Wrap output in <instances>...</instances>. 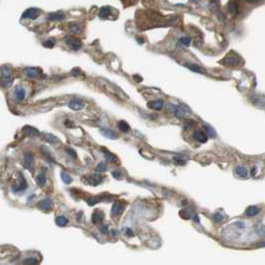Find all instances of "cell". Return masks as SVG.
I'll use <instances>...</instances> for the list:
<instances>
[{
	"label": "cell",
	"instance_id": "277c9868",
	"mask_svg": "<svg viewBox=\"0 0 265 265\" xmlns=\"http://www.w3.org/2000/svg\"><path fill=\"white\" fill-rule=\"evenodd\" d=\"M69 107L72 110H75V111H79V110H82L83 108L85 107V103L83 102L81 99L75 98L69 103Z\"/></svg>",
	"mask_w": 265,
	"mask_h": 265
},
{
	"label": "cell",
	"instance_id": "3957f363",
	"mask_svg": "<svg viewBox=\"0 0 265 265\" xmlns=\"http://www.w3.org/2000/svg\"><path fill=\"white\" fill-rule=\"evenodd\" d=\"M65 42H66V44L69 45L73 50H79V49L81 48V46H82V43H81L80 40L78 39V38H75V37L65 38Z\"/></svg>",
	"mask_w": 265,
	"mask_h": 265
},
{
	"label": "cell",
	"instance_id": "6da1fadb",
	"mask_svg": "<svg viewBox=\"0 0 265 265\" xmlns=\"http://www.w3.org/2000/svg\"><path fill=\"white\" fill-rule=\"evenodd\" d=\"M2 71V82L5 87H9L12 83V73H11V69L8 66H3L1 68Z\"/></svg>",
	"mask_w": 265,
	"mask_h": 265
},
{
	"label": "cell",
	"instance_id": "4dcf8cb0",
	"mask_svg": "<svg viewBox=\"0 0 265 265\" xmlns=\"http://www.w3.org/2000/svg\"><path fill=\"white\" fill-rule=\"evenodd\" d=\"M61 176H62L63 181H64L65 183H67V185H69V183H72V178L70 177V176H68V174H65V172H62V174H61Z\"/></svg>",
	"mask_w": 265,
	"mask_h": 265
},
{
	"label": "cell",
	"instance_id": "ee69618b",
	"mask_svg": "<svg viewBox=\"0 0 265 265\" xmlns=\"http://www.w3.org/2000/svg\"><path fill=\"white\" fill-rule=\"evenodd\" d=\"M194 220L196 221V222H199V219H198V216H197V215H195V216L194 217Z\"/></svg>",
	"mask_w": 265,
	"mask_h": 265
},
{
	"label": "cell",
	"instance_id": "ffe728a7",
	"mask_svg": "<svg viewBox=\"0 0 265 265\" xmlns=\"http://www.w3.org/2000/svg\"><path fill=\"white\" fill-rule=\"evenodd\" d=\"M258 212H259V208L257 206H253V205L249 206V207H247V209L245 210V214L247 216H254Z\"/></svg>",
	"mask_w": 265,
	"mask_h": 265
},
{
	"label": "cell",
	"instance_id": "1f68e13d",
	"mask_svg": "<svg viewBox=\"0 0 265 265\" xmlns=\"http://www.w3.org/2000/svg\"><path fill=\"white\" fill-rule=\"evenodd\" d=\"M179 42H181L183 45H185V46H189L190 45V42H192V39H190L189 37H183L181 38V40H179Z\"/></svg>",
	"mask_w": 265,
	"mask_h": 265
},
{
	"label": "cell",
	"instance_id": "603a6c76",
	"mask_svg": "<svg viewBox=\"0 0 265 265\" xmlns=\"http://www.w3.org/2000/svg\"><path fill=\"white\" fill-rule=\"evenodd\" d=\"M110 13H111V8L105 6V7L101 8L100 12H99V16L101 18H107L110 15Z\"/></svg>",
	"mask_w": 265,
	"mask_h": 265
},
{
	"label": "cell",
	"instance_id": "30bf717a",
	"mask_svg": "<svg viewBox=\"0 0 265 265\" xmlns=\"http://www.w3.org/2000/svg\"><path fill=\"white\" fill-rule=\"evenodd\" d=\"M148 107L154 111H159L163 109V102L161 100H157V101H150L148 103Z\"/></svg>",
	"mask_w": 265,
	"mask_h": 265
},
{
	"label": "cell",
	"instance_id": "5bb4252c",
	"mask_svg": "<svg viewBox=\"0 0 265 265\" xmlns=\"http://www.w3.org/2000/svg\"><path fill=\"white\" fill-rule=\"evenodd\" d=\"M227 8H228V11H229L232 15L238 14V4H237L235 1H233V0H230V1L228 2Z\"/></svg>",
	"mask_w": 265,
	"mask_h": 265
},
{
	"label": "cell",
	"instance_id": "7a4b0ae2",
	"mask_svg": "<svg viewBox=\"0 0 265 265\" xmlns=\"http://www.w3.org/2000/svg\"><path fill=\"white\" fill-rule=\"evenodd\" d=\"M170 109L172 110V113H174L177 118H183L186 111H187L188 113H190V109L187 106H185V105H183V106H174V105H170Z\"/></svg>",
	"mask_w": 265,
	"mask_h": 265
},
{
	"label": "cell",
	"instance_id": "f1b7e54d",
	"mask_svg": "<svg viewBox=\"0 0 265 265\" xmlns=\"http://www.w3.org/2000/svg\"><path fill=\"white\" fill-rule=\"evenodd\" d=\"M46 138H47V141H48L49 143H52V145H56V143H59V140H58L55 136H53V135H47Z\"/></svg>",
	"mask_w": 265,
	"mask_h": 265
},
{
	"label": "cell",
	"instance_id": "7bdbcfd3",
	"mask_svg": "<svg viewBox=\"0 0 265 265\" xmlns=\"http://www.w3.org/2000/svg\"><path fill=\"white\" fill-rule=\"evenodd\" d=\"M111 233H112V236H116L117 233H118V231H117V230H112Z\"/></svg>",
	"mask_w": 265,
	"mask_h": 265
},
{
	"label": "cell",
	"instance_id": "8992f818",
	"mask_svg": "<svg viewBox=\"0 0 265 265\" xmlns=\"http://www.w3.org/2000/svg\"><path fill=\"white\" fill-rule=\"evenodd\" d=\"M104 217H105V214L102 210L96 209L95 211L93 212V215H92V221H93L94 223H100V222H102L104 220Z\"/></svg>",
	"mask_w": 265,
	"mask_h": 265
},
{
	"label": "cell",
	"instance_id": "7402d4cb",
	"mask_svg": "<svg viewBox=\"0 0 265 265\" xmlns=\"http://www.w3.org/2000/svg\"><path fill=\"white\" fill-rule=\"evenodd\" d=\"M15 97H16L17 101H22L25 98V90L23 88H17L16 92H15Z\"/></svg>",
	"mask_w": 265,
	"mask_h": 265
},
{
	"label": "cell",
	"instance_id": "f35d334b",
	"mask_svg": "<svg viewBox=\"0 0 265 265\" xmlns=\"http://www.w3.org/2000/svg\"><path fill=\"white\" fill-rule=\"evenodd\" d=\"M174 159L176 161H177V163H181V165H185V161L183 159V158H181V157H176V158H174Z\"/></svg>",
	"mask_w": 265,
	"mask_h": 265
},
{
	"label": "cell",
	"instance_id": "ba28073f",
	"mask_svg": "<svg viewBox=\"0 0 265 265\" xmlns=\"http://www.w3.org/2000/svg\"><path fill=\"white\" fill-rule=\"evenodd\" d=\"M123 210H124V205H123V203L117 201V203H114L113 207H112L111 214L113 215V216H118V215H120L121 213L123 212Z\"/></svg>",
	"mask_w": 265,
	"mask_h": 265
},
{
	"label": "cell",
	"instance_id": "836d02e7",
	"mask_svg": "<svg viewBox=\"0 0 265 265\" xmlns=\"http://www.w3.org/2000/svg\"><path fill=\"white\" fill-rule=\"evenodd\" d=\"M112 176L115 177V178H120V177L122 176V172H121L120 170H113V172H112Z\"/></svg>",
	"mask_w": 265,
	"mask_h": 265
},
{
	"label": "cell",
	"instance_id": "44dd1931",
	"mask_svg": "<svg viewBox=\"0 0 265 265\" xmlns=\"http://www.w3.org/2000/svg\"><path fill=\"white\" fill-rule=\"evenodd\" d=\"M235 172H236V174L240 177H246L248 174V170H246L244 167H237L236 170H235Z\"/></svg>",
	"mask_w": 265,
	"mask_h": 265
},
{
	"label": "cell",
	"instance_id": "5b68a950",
	"mask_svg": "<svg viewBox=\"0 0 265 265\" xmlns=\"http://www.w3.org/2000/svg\"><path fill=\"white\" fill-rule=\"evenodd\" d=\"M102 181H103V177L98 176V174H90V176H87V183L93 186L98 185Z\"/></svg>",
	"mask_w": 265,
	"mask_h": 265
},
{
	"label": "cell",
	"instance_id": "8d00e7d4",
	"mask_svg": "<svg viewBox=\"0 0 265 265\" xmlns=\"http://www.w3.org/2000/svg\"><path fill=\"white\" fill-rule=\"evenodd\" d=\"M183 212H185V215H183V218H185V219H188L190 217V209H183V210H181Z\"/></svg>",
	"mask_w": 265,
	"mask_h": 265
},
{
	"label": "cell",
	"instance_id": "d4e9b609",
	"mask_svg": "<svg viewBox=\"0 0 265 265\" xmlns=\"http://www.w3.org/2000/svg\"><path fill=\"white\" fill-rule=\"evenodd\" d=\"M68 218H66L65 216H57L56 217V224L59 226H65L68 224Z\"/></svg>",
	"mask_w": 265,
	"mask_h": 265
},
{
	"label": "cell",
	"instance_id": "e0dca14e",
	"mask_svg": "<svg viewBox=\"0 0 265 265\" xmlns=\"http://www.w3.org/2000/svg\"><path fill=\"white\" fill-rule=\"evenodd\" d=\"M49 20H52V21H59V20L64 19V14L62 12H56V13H51L48 16Z\"/></svg>",
	"mask_w": 265,
	"mask_h": 265
},
{
	"label": "cell",
	"instance_id": "d590c367",
	"mask_svg": "<svg viewBox=\"0 0 265 265\" xmlns=\"http://www.w3.org/2000/svg\"><path fill=\"white\" fill-rule=\"evenodd\" d=\"M71 30L73 31L74 33H80L81 28L78 24H73V27H71Z\"/></svg>",
	"mask_w": 265,
	"mask_h": 265
},
{
	"label": "cell",
	"instance_id": "83f0119b",
	"mask_svg": "<svg viewBox=\"0 0 265 265\" xmlns=\"http://www.w3.org/2000/svg\"><path fill=\"white\" fill-rule=\"evenodd\" d=\"M96 172H104L107 170V165L106 163H100L99 165H97V168H96Z\"/></svg>",
	"mask_w": 265,
	"mask_h": 265
},
{
	"label": "cell",
	"instance_id": "b9f144b4",
	"mask_svg": "<svg viewBox=\"0 0 265 265\" xmlns=\"http://www.w3.org/2000/svg\"><path fill=\"white\" fill-rule=\"evenodd\" d=\"M247 2H250V3H258V2H261L263 0H246Z\"/></svg>",
	"mask_w": 265,
	"mask_h": 265
},
{
	"label": "cell",
	"instance_id": "4fadbf2b",
	"mask_svg": "<svg viewBox=\"0 0 265 265\" xmlns=\"http://www.w3.org/2000/svg\"><path fill=\"white\" fill-rule=\"evenodd\" d=\"M101 134L108 139H111V140H116V139H118V135H117L115 131H113V130L102 129L101 130Z\"/></svg>",
	"mask_w": 265,
	"mask_h": 265
},
{
	"label": "cell",
	"instance_id": "d6986e66",
	"mask_svg": "<svg viewBox=\"0 0 265 265\" xmlns=\"http://www.w3.org/2000/svg\"><path fill=\"white\" fill-rule=\"evenodd\" d=\"M26 73H27V75H28L29 77L36 78V77H38V76L40 75L41 71H40L39 69H37V68H29V69H27V70H26Z\"/></svg>",
	"mask_w": 265,
	"mask_h": 265
},
{
	"label": "cell",
	"instance_id": "52a82bcc",
	"mask_svg": "<svg viewBox=\"0 0 265 265\" xmlns=\"http://www.w3.org/2000/svg\"><path fill=\"white\" fill-rule=\"evenodd\" d=\"M225 65L227 66H236L239 64V58L237 56H227V57L224 58V60L222 61Z\"/></svg>",
	"mask_w": 265,
	"mask_h": 265
},
{
	"label": "cell",
	"instance_id": "60d3db41",
	"mask_svg": "<svg viewBox=\"0 0 265 265\" xmlns=\"http://www.w3.org/2000/svg\"><path fill=\"white\" fill-rule=\"evenodd\" d=\"M126 232H127V235H128V236H132V231L131 229H130V228H127Z\"/></svg>",
	"mask_w": 265,
	"mask_h": 265
},
{
	"label": "cell",
	"instance_id": "8fae6325",
	"mask_svg": "<svg viewBox=\"0 0 265 265\" xmlns=\"http://www.w3.org/2000/svg\"><path fill=\"white\" fill-rule=\"evenodd\" d=\"M194 139L199 143H206L207 141V135L203 131H195L194 134Z\"/></svg>",
	"mask_w": 265,
	"mask_h": 265
},
{
	"label": "cell",
	"instance_id": "cb8c5ba5",
	"mask_svg": "<svg viewBox=\"0 0 265 265\" xmlns=\"http://www.w3.org/2000/svg\"><path fill=\"white\" fill-rule=\"evenodd\" d=\"M118 128L120 131H122L123 132H128L130 130V126L128 125V123H126L125 121H120L118 124Z\"/></svg>",
	"mask_w": 265,
	"mask_h": 265
},
{
	"label": "cell",
	"instance_id": "484cf974",
	"mask_svg": "<svg viewBox=\"0 0 265 265\" xmlns=\"http://www.w3.org/2000/svg\"><path fill=\"white\" fill-rule=\"evenodd\" d=\"M33 165V157L30 154H27L25 157V168H31Z\"/></svg>",
	"mask_w": 265,
	"mask_h": 265
},
{
	"label": "cell",
	"instance_id": "d6a6232c",
	"mask_svg": "<svg viewBox=\"0 0 265 265\" xmlns=\"http://www.w3.org/2000/svg\"><path fill=\"white\" fill-rule=\"evenodd\" d=\"M54 44H55V40L54 39H49V40H47L46 42H44L43 43V45L45 47H48V48H52V47L54 46Z\"/></svg>",
	"mask_w": 265,
	"mask_h": 265
},
{
	"label": "cell",
	"instance_id": "ac0fdd59",
	"mask_svg": "<svg viewBox=\"0 0 265 265\" xmlns=\"http://www.w3.org/2000/svg\"><path fill=\"white\" fill-rule=\"evenodd\" d=\"M46 168H42V170L40 172L39 176H38V183L40 185H44L46 183Z\"/></svg>",
	"mask_w": 265,
	"mask_h": 265
},
{
	"label": "cell",
	"instance_id": "f546056e",
	"mask_svg": "<svg viewBox=\"0 0 265 265\" xmlns=\"http://www.w3.org/2000/svg\"><path fill=\"white\" fill-rule=\"evenodd\" d=\"M205 129H206V132H207L208 136H210V138H213V137L216 136V132H215V131L212 129L211 127H209V126L205 125Z\"/></svg>",
	"mask_w": 265,
	"mask_h": 265
},
{
	"label": "cell",
	"instance_id": "ab89813d",
	"mask_svg": "<svg viewBox=\"0 0 265 265\" xmlns=\"http://www.w3.org/2000/svg\"><path fill=\"white\" fill-rule=\"evenodd\" d=\"M108 229H109V225H103L100 227V231L102 233H107Z\"/></svg>",
	"mask_w": 265,
	"mask_h": 265
},
{
	"label": "cell",
	"instance_id": "74e56055",
	"mask_svg": "<svg viewBox=\"0 0 265 265\" xmlns=\"http://www.w3.org/2000/svg\"><path fill=\"white\" fill-rule=\"evenodd\" d=\"M214 219H215V221H217V222H221L223 220V216H222L220 213H216V214L214 215Z\"/></svg>",
	"mask_w": 265,
	"mask_h": 265
},
{
	"label": "cell",
	"instance_id": "7c38bea8",
	"mask_svg": "<svg viewBox=\"0 0 265 265\" xmlns=\"http://www.w3.org/2000/svg\"><path fill=\"white\" fill-rule=\"evenodd\" d=\"M40 14V11L36 8H30L26 11L25 13L23 14L24 18H31V19H35V18L38 17V15Z\"/></svg>",
	"mask_w": 265,
	"mask_h": 265
},
{
	"label": "cell",
	"instance_id": "e575fe53",
	"mask_svg": "<svg viewBox=\"0 0 265 265\" xmlns=\"http://www.w3.org/2000/svg\"><path fill=\"white\" fill-rule=\"evenodd\" d=\"M66 152L69 154V156L71 157V158H74V159H75L76 157H77V154H76V152H75V150H73L72 149H67V150H66Z\"/></svg>",
	"mask_w": 265,
	"mask_h": 265
},
{
	"label": "cell",
	"instance_id": "4316f807",
	"mask_svg": "<svg viewBox=\"0 0 265 265\" xmlns=\"http://www.w3.org/2000/svg\"><path fill=\"white\" fill-rule=\"evenodd\" d=\"M103 199V197H99V196H92L90 198L87 199V203L89 205H95L96 203H98L99 201H101Z\"/></svg>",
	"mask_w": 265,
	"mask_h": 265
},
{
	"label": "cell",
	"instance_id": "9a60e30c",
	"mask_svg": "<svg viewBox=\"0 0 265 265\" xmlns=\"http://www.w3.org/2000/svg\"><path fill=\"white\" fill-rule=\"evenodd\" d=\"M185 66L187 67L189 70L194 71V72H196V73H205V69L203 68L201 66H199V65H196V64H192V63H186Z\"/></svg>",
	"mask_w": 265,
	"mask_h": 265
},
{
	"label": "cell",
	"instance_id": "2e32d148",
	"mask_svg": "<svg viewBox=\"0 0 265 265\" xmlns=\"http://www.w3.org/2000/svg\"><path fill=\"white\" fill-rule=\"evenodd\" d=\"M103 150H104V157L107 159V161H110V163H116V161H118V159H117V157L114 154H112L108 150H106L105 149Z\"/></svg>",
	"mask_w": 265,
	"mask_h": 265
},
{
	"label": "cell",
	"instance_id": "9c48e42d",
	"mask_svg": "<svg viewBox=\"0 0 265 265\" xmlns=\"http://www.w3.org/2000/svg\"><path fill=\"white\" fill-rule=\"evenodd\" d=\"M52 206H53V203L50 198H45L38 203V207L42 210H49L52 208Z\"/></svg>",
	"mask_w": 265,
	"mask_h": 265
}]
</instances>
